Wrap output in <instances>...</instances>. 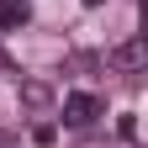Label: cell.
Masks as SVG:
<instances>
[{
	"instance_id": "1",
	"label": "cell",
	"mask_w": 148,
	"mask_h": 148,
	"mask_svg": "<svg viewBox=\"0 0 148 148\" xmlns=\"http://www.w3.org/2000/svg\"><path fill=\"white\" fill-rule=\"evenodd\" d=\"M101 111H106V106H101V95L74 90V95H64V106H58V122H64V127H90Z\"/></svg>"
},
{
	"instance_id": "2",
	"label": "cell",
	"mask_w": 148,
	"mask_h": 148,
	"mask_svg": "<svg viewBox=\"0 0 148 148\" xmlns=\"http://www.w3.org/2000/svg\"><path fill=\"white\" fill-rule=\"evenodd\" d=\"M106 64L116 69V74H138V69L148 64V42H143V37H127L122 48H111V53H106Z\"/></svg>"
},
{
	"instance_id": "3",
	"label": "cell",
	"mask_w": 148,
	"mask_h": 148,
	"mask_svg": "<svg viewBox=\"0 0 148 148\" xmlns=\"http://www.w3.org/2000/svg\"><path fill=\"white\" fill-rule=\"evenodd\" d=\"M32 21V5L27 0H0V32H21Z\"/></svg>"
},
{
	"instance_id": "4",
	"label": "cell",
	"mask_w": 148,
	"mask_h": 148,
	"mask_svg": "<svg viewBox=\"0 0 148 148\" xmlns=\"http://www.w3.org/2000/svg\"><path fill=\"white\" fill-rule=\"evenodd\" d=\"M27 106H48V90L42 85H27Z\"/></svg>"
},
{
	"instance_id": "5",
	"label": "cell",
	"mask_w": 148,
	"mask_h": 148,
	"mask_svg": "<svg viewBox=\"0 0 148 148\" xmlns=\"http://www.w3.org/2000/svg\"><path fill=\"white\" fill-rule=\"evenodd\" d=\"M85 5H101V0H85Z\"/></svg>"
}]
</instances>
